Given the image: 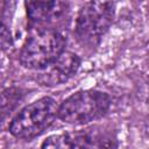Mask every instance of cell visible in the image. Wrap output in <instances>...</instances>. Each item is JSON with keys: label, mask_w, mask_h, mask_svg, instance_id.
Returning <instances> with one entry per match:
<instances>
[{"label": "cell", "mask_w": 149, "mask_h": 149, "mask_svg": "<svg viewBox=\"0 0 149 149\" xmlns=\"http://www.w3.org/2000/svg\"><path fill=\"white\" fill-rule=\"evenodd\" d=\"M72 149H118L116 135L102 127H92L70 136Z\"/></svg>", "instance_id": "cell-6"}, {"label": "cell", "mask_w": 149, "mask_h": 149, "mask_svg": "<svg viewBox=\"0 0 149 149\" xmlns=\"http://www.w3.org/2000/svg\"><path fill=\"white\" fill-rule=\"evenodd\" d=\"M22 97L23 92L17 87H9L0 93V126L17 107Z\"/></svg>", "instance_id": "cell-8"}, {"label": "cell", "mask_w": 149, "mask_h": 149, "mask_svg": "<svg viewBox=\"0 0 149 149\" xmlns=\"http://www.w3.org/2000/svg\"><path fill=\"white\" fill-rule=\"evenodd\" d=\"M12 47V37L7 27L0 22V50H7Z\"/></svg>", "instance_id": "cell-10"}, {"label": "cell", "mask_w": 149, "mask_h": 149, "mask_svg": "<svg viewBox=\"0 0 149 149\" xmlns=\"http://www.w3.org/2000/svg\"><path fill=\"white\" fill-rule=\"evenodd\" d=\"M29 19L42 27L61 20L68 5L61 1H28L26 3Z\"/></svg>", "instance_id": "cell-7"}, {"label": "cell", "mask_w": 149, "mask_h": 149, "mask_svg": "<svg viewBox=\"0 0 149 149\" xmlns=\"http://www.w3.org/2000/svg\"><path fill=\"white\" fill-rule=\"evenodd\" d=\"M80 59L77 55L64 51L56 61L40 70L38 80L43 85H58L71 78L79 69Z\"/></svg>", "instance_id": "cell-5"}, {"label": "cell", "mask_w": 149, "mask_h": 149, "mask_svg": "<svg viewBox=\"0 0 149 149\" xmlns=\"http://www.w3.org/2000/svg\"><path fill=\"white\" fill-rule=\"evenodd\" d=\"M109 105L111 99L104 92L80 91L62 102L58 107V118L65 123L81 126L105 115Z\"/></svg>", "instance_id": "cell-2"}, {"label": "cell", "mask_w": 149, "mask_h": 149, "mask_svg": "<svg viewBox=\"0 0 149 149\" xmlns=\"http://www.w3.org/2000/svg\"><path fill=\"white\" fill-rule=\"evenodd\" d=\"M114 16V3L90 1L79 9L76 20V34L83 43H94L107 31Z\"/></svg>", "instance_id": "cell-4"}, {"label": "cell", "mask_w": 149, "mask_h": 149, "mask_svg": "<svg viewBox=\"0 0 149 149\" xmlns=\"http://www.w3.org/2000/svg\"><path fill=\"white\" fill-rule=\"evenodd\" d=\"M58 104L50 97L41 98L21 109L9 125V132L17 139L30 140L42 134L58 116Z\"/></svg>", "instance_id": "cell-3"}, {"label": "cell", "mask_w": 149, "mask_h": 149, "mask_svg": "<svg viewBox=\"0 0 149 149\" xmlns=\"http://www.w3.org/2000/svg\"><path fill=\"white\" fill-rule=\"evenodd\" d=\"M64 35L50 27L35 29L24 42L21 54V64L30 70H42L56 61L65 50Z\"/></svg>", "instance_id": "cell-1"}, {"label": "cell", "mask_w": 149, "mask_h": 149, "mask_svg": "<svg viewBox=\"0 0 149 149\" xmlns=\"http://www.w3.org/2000/svg\"><path fill=\"white\" fill-rule=\"evenodd\" d=\"M41 149H72V142L69 135L56 134L49 136L43 142Z\"/></svg>", "instance_id": "cell-9"}]
</instances>
